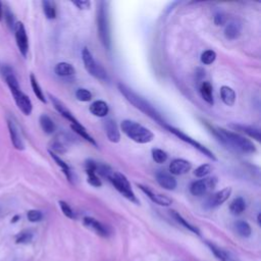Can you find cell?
I'll list each match as a JSON object with an SVG mask.
<instances>
[{
	"mask_svg": "<svg viewBox=\"0 0 261 261\" xmlns=\"http://www.w3.org/2000/svg\"><path fill=\"white\" fill-rule=\"evenodd\" d=\"M59 206H60V209H61L62 213H63L67 217L72 218V219L76 217V216H75V212L73 211V209L71 208V206H70L67 202H64V201H59Z\"/></svg>",
	"mask_w": 261,
	"mask_h": 261,
	"instance_id": "f35d334b",
	"label": "cell"
},
{
	"mask_svg": "<svg viewBox=\"0 0 261 261\" xmlns=\"http://www.w3.org/2000/svg\"><path fill=\"white\" fill-rule=\"evenodd\" d=\"M20 218V216L19 215H16L15 217H14V219L12 220V222H16V221H18V219Z\"/></svg>",
	"mask_w": 261,
	"mask_h": 261,
	"instance_id": "bcb514c9",
	"label": "cell"
},
{
	"mask_svg": "<svg viewBox=\"0 0 261 261\" xmlns=\"http://www.w3.org/2000/svg\"><path fill=\"white\" fill-rule=\"evenodd\" d=\"M235 229L236 232L244 238H248L251 235V226L249 225V223L247 221L244 220H239L235 223Z\"/></svg>",
	"mask_w": 261,
	"mask_h": 261,
	"instance_id": "1f68e13d",
	"label": "cell"
},
{
	"mask_svg": "<svg viewBox=\"0 0 261 261\" xmlns=\"http://www.w3.org/2000/svg\"><path fill=\"white\" fill-rule=\"evenodd\" d=\"M42 7L44 15L48 20H54L56 18V7L53 2L44 0V2H42Z\"/></svg>",
	"mask_w": 261,
	"mask_h": 261,
	"instance_id": "83f0119b",
	"label": "cell"
},
{
	"mask_svg": "<svg viewBox=\"0 0 261 261\" xmlns=\"http://www.w3.org/2000/svg\"><path fill=\"white\" fill-rule=\"evenodd\" d=\"M73 4L78 7L80 10H88L91 7L90 2H86V0H79V2H73Z\"/></svg>",
	"mask_w": 261,
	"mask_h": 261,
	"instance_id": "7bdbcfd3",
	"label": "cell"
},
{
	"mask_svg": "<svg viewBox=\"0 0 261 261\" xmlns=\"http://www.w3.org/2000/svg\"><path fill=\"white\" fill-rule=\"evenodd\" d=\"M84 224L86 226H88L89 229L93 230L96 234H98L101 237H107L108 236L107 229L101 222H99L98 220H96L93 217H89V216L85 217L84 218Z\"/></svg>",
	"mask_w": 261,
	"mask_h": 261,
	"instance_id": "ac0fdd59",
	"label": "cell"
},
{
	"mask_svg": "<svg viewBox=\"0 0 261 261\" xmlns=\"http://www.w3.org/2000/svg\"><path fill=\"white\" fill-rule=\"evenodd\" d=\"M40 125L42 127V129L46 134H52L55 130V124L53 122V120L46 114H42L40 116Z\"/></svg>",
	"mask_w": 261,
	"mask_h": 261,
	"instance_id": "484cf974",
	"label": "cell"
},
{
	"mask_svg": "<svg viewBox=\"0 0 261 261\" xmlns=\"http://www.w3.org/2000/svg\"><path fill=\"white\" fill-rule=\"evenodd\" d=\"M30 81H31V86H32L33 92H34V94L36 95V97H37L41 102L46 103L47 100H46V98H45V95H44V93H43V91H42V89H41V87H40V85H39V83H38L36 77H35L33 74H31V76H30Z\"/></svg>",
	"mask_w": 261,
	"mask_h": 261,
	"instance_id": "f546056e",
	"label": "cell"
},
{
	"mask_svg": "<svg viewBox=\"0 0 261 261\" xmlns=\"http://www.w3.org/2000/svg\"><path fill=\"white\" fill-rule=\"evenodd\" d=\"M121 130L123 134H125L129 139L139 143V144H146L153 140L154 135L151 130L142 124L125 119L120 124Z\"/></svg>",
	"mask_w": 261,
	"mask_h": 261,
	"instance_id": "3957f363",
	"label": "cell"
},
{
	"mask_svg": "<svg viewBox=\"0 0 261 261\" xmlns=\"http://www.w3.org/2000/svg\"><path fill=\"white\" fill-rule=\"evenodd\" d=\"M27 217L31 222H38L43 218V214L39 210H30L28 211Z\"/></svg>",
	"mask_w": 261,
	"mask_h": 261,
	"instance_id": "60d3db41",
	"label": "cell"
},
{
	"mask_svg": "<svg viewBox=\"0 0 261 261\" xmlns=\"http://www.w3.org/2000/svg\"><path fill=\"white\" fill-rule=\"evenodd\" d=\"M192 166L185 159H175L170 165V173L174 176H182L187 174L191 170Z\"/></svg>",
	"mask_w": 261,
	"mask_h": 261,
	"instance_id": "2e32d148",
	"label": "cell"
},
{
	"mask_svg": "<svg viewBox=\"0 0 261 261\" xmlns=\"http://www.w3.org/2000/svg\"><path fill=\"white\" fill-rule=\"evenodd\" d=\"M211 133L222 145L234 151L244 154H252L256 152V147L253 142L237 133L217 126L211 127Z\"/></svg>",
	"mask_w": 261,
	"mask_h": 261,
	"instance_id": "6da1fadb",
	"label": "cell"
},
{
	"mask_svg": "<svg viewBox=\"0 0 261 261\" xmlns=\"http://www.w3.org/2000/svg\"><path fill=\"white\" fill-rule=\"evenodd\" d=\"M152 158L157 164H165L168 160V154L161 149L154 148L152 149Z\"/></svg>",
	"mask_w": 261,
	"mask_h": 261,
	"instance_id": "836d02e7",
	"label": "cell"
},
{
	"mask_svg": "<svg viewBox=\"0 0 261 261\" xmlns=\"http://www.w3.org/2000/svg\"><path fill=\"white\" fill-rule=\"evenodd\" d=\"M86 174H87V177H88V178H87V182H88L91 186L97 187V188L101 187L102 183H101L100 179L98 178V176H97V174H96L95 172H86Z\"/></svg>",
	"mask_w": 261,
	"mask_h": 261,
	"instance_id": "74e56055",
	"label": "cell"
},
{
	"mask_svg": "<svg viewBox=\"0 0 261 261\" xmlns=\"http://www.w3.org/2000/svg\"><path fill=\"white\" fill-rule=\"evenodd\" d=\"M33 238V235L31 232H22L21 234H19L17 236V239H16V243L18 244H24V243H29L31 242Z\"/></svg>",
	"mask_w": 261,
	"mask_h": 261,
	"instance_id": "ab89813d",
	"label": "cell"
},
{
	"mask_svg": "<svg viewBox=\"0 0 261 261\" xmlns=\"http://www.w3.org/2000/svg\"><path fill=\"white\" fill-rule=\"evenodd\" d=\"M76 98L82 102H89L92 99V93L87 89H78L76 92Z\"/></svg>",
	"mask_w": 261,
	"mask_h": 261,
	"instance_id": "d590c367",
	"label": "cell"
},
{
	"mask_svg": "<svg viewBox=\"0 0 261 261\" xmlns=\"http://www.w3.org/2000/svg\"><path fill=\"white\" fill-rule=\"evenodd\" d=\"M211 170H212V168L210 165H202L195 170L194 175L197 178H205L211 173Z\"/></svg>",
	"mask_w": 261,
	"mask_h": 261,
	"instance_id": "8d00e7d4",
	"label": "cell"
},
{
	"mask_svg": "<svg viewBox=\"0 0 261 261\" xmlns=\"http://www.w3.org/2000/svg\"><path fill=\"white\" fill-rule=\"evenodd\" d=\"M108 181L114 186V188L121 194L123 195L126 199H128L129 201L138 203V200L135 196V193L132 190V187H130V184L128 182V180L125 178V176H123L120 173L117 172H111L109 174V176L107 177Z\"/></svg>",
	"mask_w": 261,
	"mask_h": 261,
	"instance_id": "5b68a950",
	"label": "cell"
},
{
	"mask_svg": "<svg viewBox=\"0 0 261 261\" xmlns=\"http://www.w3.org/2000/svg\"><path fill=\"white\" fill-rule=\"evenodd\" d=\"M3 18H4V5L2 2H0V22L3 21Z\"/></svg>",
	"mask_w": 261,
	"mask_h": 261,
	"instance_id": "f6af8a7d",
	"label": "cell"
},
{
	"mask_svg": "<svg viewBox=\"0 0 261 261\" xmlns=\"http://www.w3.org/2000/svg\"><path fill=\"white\" fill-rule=\"evenodd\" d=\"M8 126H9V132L11 135V139H12V143L15 146L16 149L18 150H24L25 149V144H24V140L22 138L20 128L18 126V124L16 123V121L14 119H8Z\"/></svg>",
	"mask_w": 261,
	"mask_h": 261,
	"instance_id": "8fae6325",
	"label": "cell"
},
{
	"mask_svg": "<svg viewBox=\"0 0 261 261\" xmlns=\"http://www.w3.org/2000/svg\"><path fill=\"white\" fill-rule=\"evenodd\" d=\"M54 72L59 77H71V76L75 75L76 70H75V68L71 63L59 62V63H57L55 66Z\"/></svg>",
	"mask_w": 261,
	"mask_h": 261,
	"instance_id": "cb8c5ba5",
	"label": "cell"
},
{
	"mask_svg": "<svg viewBox=\"0 0 261 261\" xmlns=\"http://www.w3.org/2000/svg\"><path fill=\"white\" fill-rule=\"evenodd\" d=\"M138 187L140 188V190L146 194L154 203L161 205V206H170L172 204V199H170L168 196L159 194L157 192H154L153 190H151L149 187L143 186V185H138Z\"/></svg>",
	"mask_w": 261,
	"mask_h": 261,
	"instance_id": "4fadbf2b",
	"label": "cell"
},
{
	"mask_svg": "<svg viewBox=\"0 0 261 261\" xmlns=\"http://www.w3.org/2000/svg\"><path fill=\"white\" fill-rule=\"evenodd\" d=\"M50 99H51V102L54 106V108L64 117L67 118L70 122H71V125H80V121L75 117V115L73 114V112L60 101L58 100L56 97L50 95Z\"/></svg>",
	"mask_w": 261,
	"mask_h": 261,
	"instance_id": "7c38bea8",
	"label": "cell"
},
{
	"mask_svg": "<svg viewBox=\"0 0 261 261\" xmlns=\"http://www.w3.org/2000/svg\"><path fill=\"white\" fill-rule=\"evenodd\" d=\"M231 127H233L234 129H237V130H241V132L247 134L248 136L252 137L253 139L257 140V141H260V130L259 128H256L252 125H245V124H237V123H233L230 125Z\"/></svg>",
	"mask_w": 261,
	"mask_h": 261,
	"instance_id": "ffe728a7",
	"label": "cell"
},
{
	"mask_svg": "<svg viewBox=\"0 0 261 261\" xmlns=\"http://www.w3.org/2000/svg\"><path fill=\"white\" fill-rule=\"evenodd\" d=\"M104 129H105V134L110 142L118 143L120 141L119 129L113 119L108 118L104 121Z\"/></svg>",
	"mask_w": 261,
	"mask_h": 261,
	"instance_id": "9a60e30c",
	"label": "cell"
},
{
	"mask_svg": "<svg viewBox=\"0 0 261 261\" xmlns=\"http://www.w3.org/2000/svg\"><path fill=\"white\" fill-rule=\"evenodd\" d=\"M97 27H98V34H99L101 43L107 50H109L111 47L110 27H109L107 4L104 2L99 4V8L97 11Z\"/></svg>",
	"mask_w": 261,
	"mask_h": 261,
	"instance_id": "277c9868",
	"label": "cell"
},
{
	"mask_svg": "<svg viewBox=\"0 0 261 261\" xmlns=\"http://www.w3.org/2000/svg\"><path fill=\"white\" fill-rule=\"evenodd\" d=\"M207 244H208L210 250L213 252V254L216 256V258H217L218 260H220V261H235L234 258H232V257L227 254V252L223 251L222 249L217 248L216 246H214V245H212V244H210V243H207Z\"/></svg>",
	"mask_w": 261,
	"mask_h": 261,
	"instance_id": "d6a6232c",
	"label": "cell"
},
{
	"mask_svg": "<svg viewBox=\"0 0 261 261\" xmlns=\"http://www.w3.org/2000/svg\"><path fill=\"white\" fill-rule=\"evenodd\" d=\"M216 185V180L213 178L203 179L199 181H195L190 186V192L194 196H203L211 191Z\"/></svg>",
	"mask_w": 261,
	"mask_h": 261,
	"instance_id": "9c48e42d",
	"label": "cell"
},
{
	"mask_svg": "<svg viewBox=\"0 0 261 261\" xmlns=\"http://www.w3.org/2000/svg\"><path fill=\"white\" fill-rule=\"evenodd\" d=\"M246 209V202L242 197L235 198L231 205H230V210L234 215H240L242 214Z\"/></svg>",
	"mask_w": 261,
	"mask_h": 261,
	"instance_id": "d4e9b609",
	"label": "cell"
},
{
	"mask_svg": "<svg viewBox=\"0 0 261 261\" xmlns=\"http://www.w3.org/2000/svg\"><path fill=\"white\" fill-rule=\"evenodd\" d=\"M14 30H15V36H16V41H17L19 50L22 53V55L26 57L29 51V39L26 32V28L23 23L18 22L16 23Z\"/></svg>",
	"mask_w": 261,
	"mask_h": 261,
	"instance_id": "ba28073f",
	"label": "cell"
},
{
	"mask_svg": "<svg viewBox=\"0 0 261 261\" xmlns=\"http://www.w3.org/2000/svg\"><path fill=\"white\" fill-rule=\"evenodd\" d=\"M216 59V53L213 50H206L201 54V61L203 64L209 66Z\"/></svg>",
	"mask_w": 261,
	"mask_h": 261,
	"instance_id": "e575fe53",
	"label": "cell"
},
{
	"mask_svg": "<svg viewBox=\"0 0 261 261\" xmlns=\"http://www.w3.org/2000/svg\"><path fill=\"white\" fill-rule=\"evenodd\" d=\"M82 57H83V62L86 71L92 77L101 81H106L108 79L106 71L99 63H97V61L94 59L91 51L88 48L83 49Z\"/></svg>",
	"mask_w": 261,
	"mask_h": 261,
	"instance_id": "8992f818",
	"label": "cell"
},
{
	"mask_svg": "<svg viewBox=\"0 0 261 261\" xmlns=\"http://www.w3.org/2000/svg\"><path fill=\"white\" fill-rule=\"evenodd\" d=\"M89 110L93 115H95L97 117H105L108 114L109 107L105 101L97 100V101H94L90 105Z\"/></svg>",
	"mask_w": 261,
	"mask_h": 261,
	"instance_id": "d6986e66",
	"label": "cell"
},
{
	"mask_svg": "<svg viewBox=\"0 0 261 261\" xmlns=\"http://www.w3.org/2000/svg\"><path fill=\"white\" fill-rule=\"evenodd\" d=\"M117 88H118L119 92L124 96V98L130 104H133L137 109H139L140 111L145 113L147 116H149L150 118L155 120L157 123L161 124L162 126H166V124H168L166 122V120L164 119V117L161 116V114L146 99H144L143 97H141L140 95L135 93L132 89H129L127 86H125L121 83H119L117 85Z\"/></svg>",
	"mask_w": 261,
	"mask_h": 261,
	"instance_id": "7a4b0ae2",
	"label": "cell"
},
{
	"mask_svg": "<svg viewBox=\"0 0 261 261\" xmlns=\"http://www.w3.org/2000/svg\"><path fill=\"white\" fill-rule=\"evenodd\" d=\"M224 22H225V18H224L222 13L215 14V16H214V24L216 26H221V25L224 24Z\"/></svg>",
	"mask_w": 261,
	"mask_h": 261,
	"instance_id": "ee69618b",
	"label": "cell"
},
{
	"mask_svg": "<svg viewBox=\"0 0 261 261\" xmlns=\"http://www.w3.org/2000/svg\"><path fill=\"white\" fill-rule=\"evenodd\" d=\"M231 193H232V189L230 187H226V188L216 192L212 196H210L206 201V205L209 208L217 207V206L221 205L222 203H224L229 199V197L231 196Z\"/></svg>",
	"mask_w": 261,
	"mask_h": 261,
	"instance_id": "5bb4252c",
	"label": "cell"
},
{
	"mask_svg": "<svg viewBox=\"0 0 261 261\" xmlns=\"http://www.w3.org/2000/svg\"><path fill=\"white\" fill-rule=\"evenodd\" d=\"M200 95L203 98L205 102H207L209 105H213L214 99H213V88L209 82H203L200 86Z\"/></svg>",
	"mask_w": 261,
	"mask_h": 261,
	"instance_id": "7402d4cb",
	"label": "cell"
},
{
	"mask_svg": "<svg viewBox=\"0 0 261 261\" xmlns=\"http://www.w3.org/2000/svg\"><path fill=\"white\" fill-rule=\"evenodd\" d=\"M49 154L51 155V157L53 158V160L56 162V165L61 169V171L63 172V174L67 176L68 180H69V181H72V172H71L70 167H69L56 153H54L52 150H49Z\"/></svg>",
	"mask_w": 261,
	"mask_h": 261,
	"instance_id": "4316f807",
	"label": "cell"
},
{
	"mask_svg": "<svg viewBox=\"0 0 261 261\" xmlns=\"http://www.w3.org/2000/svg\"><path fill=\"white\" fill-rule=\"evenodd\" d=\"M165 127L168 128L171 133H173V134H174L175 136H177L179 139H181L182 141H184V142L190 144V145L193 146L195 149H197L200 153H202L203 155L207 156L209 159H212V160H214V161L216 160V157L214 156V154H213L207 147H205L204 145L200 144L199 142H197L195 139L191 138L190 136L186 135L184 132H182V130H180V129H178V128L172 126V125H169V124H166Z\"/></svg>",
	"mask_w": 261,
	"mask_h": 261,
	"instance_id": "52a82bcc",
	"label": "cell"
},
{
	"mask_svg": "<svg viewBox=\"0 0 261 261\" xmlns=\"http://www.w3.org/2000/svg\"><path fill=\"white\" fill-rule=\"evenodd\" d=\"M171 214L173 215V217L180 223V224H182L183 226H185L186 229H188L189 231H191L192 233H194V234H197V235H200V232H199V230L196 227V226H194L193 224H191V223H189L180 213H178L177 211H171Z\"/></svg>",
	"mask_w": 261,
	"mask_h": 261,
	"instance_id": "4dcf8cb0",
	"label": "cell"
},
{
	"mask_svg": "<svg viewBox=\"0 0 261 261\" xmlns=\"http://www.w3.org/2000/svg\"><path fill=\"white\" fill-rule=\"evenodd\" d=\"M72 129L74 130L75 133H77L80 137H82L83 139H85L87 142L91 143L92 145H94L95 147H97V143L95 142V140L88 134L87 129L83 126V124H80V125H71Z\"/></svg>",
	"mask_w": 261,
	"mask_h": 261,
	"instance_id": "f1b7e54d",
	"label": "cell"
},
{
	"mask_svg": "<svg viewBox=\"0 0 261 261\" xmlns=\"http://www.w3.org/2000/svg\"><path fill=\"white\" fill-rule=\"evenodd\" d=\"M5 19L9 25V27L11 29H14L15 28V25H16V22H15V17H14V14L10 11V10H7L5 12Z\"/></svg>",
	"mask_w": 261,
	"mask_h": 261,
	"instance_id": "b9f144b4",
	"label": "cell"
},
{
	"mask_svg": "<svg viewBox=\"0 0 261 261\" xmlns=\"http://www.w3.org/2000/svg\"><path fill=\"white\" fill-rule=\"evenodd\" d=\"M156 181L166 190H175L177 188V180L167 172H158L156 174Z\"/></svg>",
	"mask_w": 261,
	"mask_h": 261,
	"instance_id": "e0dca14e",
	"label": "cell"
},
{
	"mask_svg": "<svg viewBox=\"0 0 261 261\" xmlns=\"http://www.w3.org/2000/svg\"><path fill=\"white\" fill-rule=\"evenodd\" d=\"M241 31H242V28H241L240 24H238L236 22H231L230 24H227L225 26L224 36L229 40H236L237 38L240 37Z\"/></svg>",
	"mask_w": 261,
	"mask_h": 261,
	"instance_id": "44dd1931",
	"label": "cell"
},
{
	"mask_svg": "<svg viewBox=\"0 0 261 261\" xmlns=\"http://www.w3.org/2000/svg\"><path fill=\"white\" fill-rule=\"evenodd\" d=\"M220 97L222 102L227 106H233L236 102V93L229 86H222L220 88Z\"/></svg>",
	"mask_w": 261,
	"mask_h": 261,
	"instance_id": "603a6c76",
	"label": "cell"
},
{
	"mask_svg": "<svg viewBox=\"0 0 261 261\" xmlns=\"http://www.w3.org/2000/svg\"><path fill=\"white\" fill-rule=\"evenodd\" d=\"M12 94L15 98V101H16L19 109L25 115H30L33 110V104L31 102V99L25 93H23L21 89L12 91Z\"/></svg>",
	"mask_w": 261,
	"mask_h": 261,
	"instance_id": "30bf717a",
	"label": "cell"
}]
</instances>
